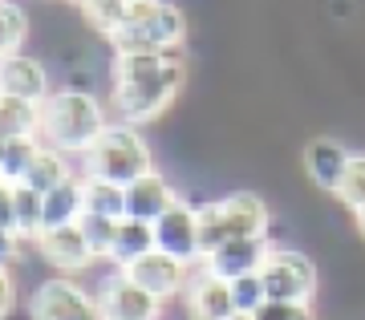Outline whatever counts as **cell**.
<instances>
[{"instance_id":"obj_6","label":"cell","mask_w":365,"mask_h":320,"mask_svg":"<svg viewBox=\"0 0 365 320\" xmlns=\"http://www.w3.org/2000/svg\"><path fill=\"white\" fill-rule=\"evenodd\" d=\"M29 320H102V308L86 284L57 272L53 280L37 284L29 300Z\"/></svg>"},{"instance_id":"obj_17","label":"cell","mask_w":365,"mask_h":320,"mask_svg":"<svg viewBox=\"0 0 365 320\" xmlns=\"http://www.w3.org/2000/svg\"><path fill=\"white\" fill-rule=\"evenodd\" d=\"M146 252H155V223H143V219H118V235L114 247H110V259L114 268H130L134 259H143Z\"/></svg>"},{"instance_id":"obj_1","label":"cell","mask_w":365,"mask_h":320,"mask_svg":"<svg viewBox=\"0 0 365 320\" xmlns=\"http://www.w3.org/2000/svg\"><path fill=\"white\" fill-rule=\"evenodd\" d=\"M187 86L179 53H122L114 57V110L126 126H150Z\"/></svg>"},{"instance_id":"obj_20","label":"cell","mask_w":365,"mask_h":320,"mask_svg":"<svg viewBox=\"0 0 365 320\" xmlns=\"http://www.w3.org/2000/svg\"><path fill=\"white\" fill-rule=\"evenodd\" d=\"M0 138H41V105L0 93Z\"/></svg>"},{"instance_id":"obj_13","label":"cell","mask_w":365,"mask_h":320,"mask_svg":"<svg viewBox=\"0 0 365 320\" xmlns=\"http://www.w3.org/2000/svg\"><path fill=\"white\" fill-rule=\"evenodd\" d=\"M0 93H9V98H25V102H45L53 93L49 86V73H45V65L25 57V53H13V57H4L0 61Z\"/></svg>"},{"instance_id":"obj_32","label":"cell","mask_w":365,"mask_h":320,"mask_svg":"<svg viewBox=\"0 0 365 320\" xmlns=\"http://www.w3.org/2000/svg\"><path fill=\"white\" fill-rule=\"evenodd\" d=\"M0 227L16 231V199H13V182H0Z\"/></svg>"},{"instance_id":"obj_24","label":"cell","mask_w":365,"mask_h":320,"mask_svg":"<svg viewBox=\"0 0 365 320\" xmlns=\"http://www.w3.org/2000/svg\"><path fill=\"white\" fill-rule=\"evenodd\" d=\"M25 37H29L25 9H21L16 0H0V61H4V57H13V53H21Z\"/></svg>"},{"instance_id":"obj_7","label":"cell","mask_w":365,"mask_h":320,"mask_svg":"<svg viewBox=\"0 0 365 320\" xmlns=\"http://www.w3.org/2000/svg\"><path fill=\"white\" fill-rule=\"evenodd\" d=\"M93 296H98L102 320H158L163 316V300L150 296L146 288H138V284H134L122 268H114V264L106 272V280L93 288Z\"/></svg>"},{"instance_id":"obj_28","label":"cell","mask_w":365,"mask_h":320,"mask_svg":"<svg viewBox=\"0 0 365 320\" xmlns=\"http://www.w3.org/2000/svg\"><path fill=\"white\" fill-rule=\"evenodd\" d=\"M195 219H199V244H203V259H207L211 252L227 239V231H223V215H220V199L199 203L195 207Z\"/></svg>"},{"instance_id":"obj_5","label":"cell","mask_w":365,"mask_h":320,"mask_svg":"<svg viewBox=\"0 0 365 320\" xmlns=\"http://www.w3.org/2000/svg\"><path fill=\"white\" fill-rule=\"evenodd\" d=\"M260 280H264V292L268 300H284V304H313L317 296V264L304 252H292V247H272L268 259L260 268Z\"/></svg>"},{"instance_id":"obj_11","label":"cell","mask_w":365,"mask_h":320,"mask_svg":"<svg viewBox=\"0 0 365 320\" xmlns=\"http://www.w3.org/2000/svg\"><path fill=\"white\" fill-rule=\"evenodd\" d=\"M126 276H130L138 288H146L150 296H158L163 304L167 300H175V296H182V288H187V276H191V268L182 264V259L167 256V252H146L143 259H134L130 268H122Z\"/></svg>"},{"instance_id":"obj_9","label":"cell","mask_w":365,"mask_h":320,"mask_svg":"<svg viewBox=\"0 0 365 320\" xmlns=\"http://www.w3.org/2000/svg\"><path fill=\"white\" fill-rule=\"evenodd\" d=\"M155 247L167 252V256L182 259L187 268L203 264V244H199V219H195V207L179 199L163 219H155Z\"/></svg>"},{"instance_id":"obj_27","label":"cell","mask_w":365,"mask_h":320,"mask_svg":"<svg viewBox=\"0 0 365 320\" xmlns=\"http://www.w3.org/2000/svg\"><path fill=\"white\" fill-rule=\"evenodd\" d=\"M337 203H345L357 215L365 207V154H353L349 158V167H345V179H341V187H337V195H333Z\"/></svg>"},{"instance_id":"obj_37","label":"cell","mask_w":365,"mask_h":320,"mask_svg":"<svg viewBox=\"0 0 365 320\" xmlns=\"http://www.w3.org/2000/svg\"><path fill=\"white\" fill-rule=\"evenodd\" d=\"M0 182H4V175H0Z\"/></svg>"},{"instance_id":"obj_34","label":"cell","mask_w":365,"mask_h":320,"mask_svg":"<svg viewBox=\"0 0 365 320\" xmlns=\"http://www.w3.org/2000/svg\"><path fill=\"white\" fill-rule=\"evenodd\" d=\"M353 223H357V235H361V239H365V207H361V211H357V215H353Z\"/></svg>"},{"instance_id":"obj_4","label":"cell","mask_w":365,"mask_h":320,"mask_svg":"<svg viewBox=\"0 0 365 320\" xmlns=\"http://www.w3.org/2000/svg\"><path fill=\"white\" fill-rule=\"evenodd\" d=\"M182 37H187V21L170 0H134L126 25L110 37V45H114V57H122V53H179Z\"/></svg>"},{"instance_id":"obj_26","label":"cell","mask_w":365,"mask_h":320,"mask_svg":"<svg viewBox=\"0 0 365 320\" xmlns=\"http://www.w3.org/2000/svg\"><path fill=\"white\" fill-rule=\"evenodd\" d=\"M41 150V138H9L4 142V158H0V175L4 182H21L33 167V158Z\"/></svg>"},{"instance_id":"obj_36","label":"cell","mask_w":365,"mask_h":320,"mask_svg":"<svg viewBox=\"0 0 365 320\" xmlns=\"http://www.w3.org/2000/svg\"><path fill=\"white\" fill-rule=\"evenodd\" d=\"M69 4H78V0H69Z\"/></svg>"},{"instance_id":"obj_19","label":"cell","mask_w":365,"mask_h":320,"mask_svg":"<svg viewBox=\"0 0 365 320\" xmlns=\"http://www.w3.org/2000/svg\"><path fill=\"white\" fill-rule=\"evenodd\" d=\"M69 179H73V170H69V162H66V150L41 142L37 158H33V167H29V175L21 182L33 187V191H41V195H49L53 187H61V182H69Z\"/></svg>"},{"instance_id":"obj_25","label":"cell","mask_w":365,"mask_h":320,"mask_svg":"<svg viewBox=\"0 0 365 320\" xmlns=\"http://www.w3.org/2000/svg\"><path fill=\"white\" fill-rule=\"evenodd\" d=\"M78 227H81V235H86V244H90L93 259L106 264V259H110V247H114V235H118V219L86 211V215L78 219Z\"/></svg>"},{"instance_id":"obj_8","label":"cell","mask_w":365,"mask_h":320,"mask_svg":"<svg viewBox=\"0 0 365 320\" xmlns=\"http://www.w3.org/2000/svg\"><path fill=\"white\" fill-rule=\"evenodd\" d=\"M182 308L191 320H232L235 316V300H232V284L215 276L207 264H195L182 288Z\"/></svg>"},{"instance_id":"obj_12","label":"cell","mask_w":365,"mask_h":320,"mask_svg":"<svg viewBox=\"0 0 365 320\" xmlns=\"http://www.w3.org/2000/svg\"><path fill=\"white\" fill-rule=\"evenodd\" d=\"M268 252H272L268 235H240V239H223L203 264H207L215 276H223V280H240V276L260 272L264 259H268Z\"/></svg>"},{"instance_id":"obj_33","label":"cell","mask_w":365,"mask_h":320,"mask_svg":"<svg viewBox=\"0 0 365 320\" xmlns=\"http://www.w3.org/2000/svg\"><path fill=\"white\" fill-rule=\"evenodd\" d=\"M13 304H16V280L9 268H0V320L13 312Z\"/></svg>"},{"instance_id":"obj_18","label":"cell","mask_w":365,"mask_h":320,"mask_svg":"<svg viewBox=\"0 0 365 320\" xmlns=\"http://www.w3.org/2000/svg\"><path fill=\"white\" fill-rule=\"evenodd\" d=\"M86 215V195H81V175L53 187L45 195V227H73Z\"/></svg>"},{"instance_id":"obj_23","label":"cell","mask_w":365,"mask_h":320,"mask_svg":"<svg viewBox=\"0 0 365 320\" xmlns=\"http://www.w3.org/2000/svg\"><path fill=\"white\" fill-rule=\"evenodd\" d=\"M13 199H16V235L37 244V235L45 231V195L25 187V182H13Z\"/></svg>"},{"instance_id":"obj_14","label":"cell","mask_w":365,"mask_h":320,"mask_svg":"<svg viewBox=\"0 0 365 320\" xmlns=\"http://www.w3.org/2000/svg\"><path fill=\"white\" fill-rule=\"evenodd\" d=\"M175 203H179V195H175V187H170L158 170H150V175H143V179H134L130 187H126V215L143 219V223L163 219Z\"/></svg>"},{"instance_id":"obj_30","label":"cell","mask_w":365,"mask_h":320,"mask_svg":"<svg viewBox=\"0 0 365 320\" xmlns=\"http://www.w3.org/2000/svg\"><path fill=\"white\" fill-rule=\"evenodd\" d=\"M256 320H317L313 304H284V300H268L256 312Z\"/></svg>"},{"instance_id":"obj_35","label":"cell","mask_w":365,"mask_h":320,"mask_svg":"<svg viewBox=\"0 0 365 320\" xmlns=\"http://www.w3.org/2000/svg\"><path fill=\"white\" fill-rule=\"evenodd\" d=\"M232 320H256V316H248V312H235V316Z\"/></svg>"},{"instance_id":"obj_21","label":"cell","mask_w":365,"mask_h":320,"mask_svg":"<svg viewBox=\"0 0 365 320\" xmlns=\"http://www.w3.org/2000/svg\"><path fill=\"white\" fill-rule=\"evenodd\" d=\"M130 4H134V0H78V13H81V21H86L98 37L110 41L118 29L126 25Z\"/></svg>"},{"instance_id":"obj_22","label":"cell","mask_w":365,"mask_h":320,"mask_svg":"<svg viewBox=\"0 0 365 320\" xmlns=\"http://www.w3.org/2000/svg\"><path fill=\"white\" fill-rule=\"evenodd\" d=\"M81 195H86V211H93V215L126 219V187H118L110 179L81 175Z\"/></svg>"},{"instance_id":"obj_3","label":"cell","mask_w":365,"mask_h":320,"mask_svg":"<svg viewBox=\"0 0 365 320\" xmlns=\"http://www.w3.org/2000/svg\"><path fill=\"white\" fill-rule=\"evenodd\" d=\"M81 158V175H93V179H110L118 187H130L134 179H143L155 170V158H150V146L138 134V126H126V122H110V126L98 134Z\"/></svg>"},{"instance_id":"obj_15","label":"cell","mask_w":365,"mask_h":320,"mask_svg":"<svg viewBox=\"0 0 365 320\" xmlns=\"http://www.w3.org/2000/svg\"><path fill=\"white\" fill-rule=\"evenodd\" d=\"M353 154L341 146L337 138H313L309 142V150H304V170H309V179H313L317 191L325 195H337L341 179H345V167H349Z\"/></svg>"},{"instance_id":"obj_16","label":"cell","mask_w":365,"mask_h":320,"mask_svg":"<svg viewBox=\"0 0 365 320\" xmlns=\"http://www.w3.org/2000/svg\"><path fill=\"white\" fill-rule=\"evenodd\" d=\"M220 215H223V231L227 239L240 235H268V203L252 191H235L220 199Z\"/></svg>"},{"instance_id":"obj_10","label":"cell","mask_w":365,"mask_h":320,"mask_svg":"<svg viewBox=\"0 0 365 320\" xmlns=\"http://www.w3.org/2000/svg\"><path fill=\"white\" fill-rule=\"evenodd\" d=\"M33 247H37V256L45 259L49 268H57L61 276H81V272H90L93 264H98L78 223H73V227H45Z\"/></svg>"},{"instance_id":"obj_29","label":"cell","mask_w":365,"mask_h":320,"mask_svg":"<svg viewBox=\"0 0 365 320\" xmlns=\"http://www.w3.org/2000/svg\"><path fill=\"white\" fill-rule=\"evenodd\" d=\"M227 284H232L235 312H248V316H256V312L268 304V292H264L260 272H252V276H240V280H227Z\"/></svg>"},{"instance_id":"obj_2","label":"cell","mask_w":365,"mask_h":320,"mask_svg":"<svg viewBox=\"0 0 365 320\" xmlns=\"http://www.w3.org/2000/svg\"><path fill=\"white\" fill-rule=\"evenodd\" d=\"M106 126V105L86 90H53L41 102V142L66 154H86Z\"/></svg>"},{"instance_id":"obj_31","label":"cell","mask_w":365,"mask_h":320,"mask_svg":"<svg viewBox=\"0 0 365 320\" xmlns=\"http://www.w3.org/2000/svg\"><path fill=\"white\" fill-rule=\"evenodd\" d=\"M21 235L13 227H0V268H13L16 259H21Z\"/></svg>"}]
</instances>
